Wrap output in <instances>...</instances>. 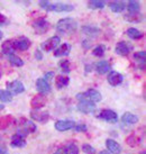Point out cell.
<instances>
[{
  "label": "cell",
  "mask_w": 146,
  "mask_h": 154,
  "mask_svg": "<svg viewBox=\"0 0 146 154\" xmlns=\"http://www.w3.org/2000/svg\"><path fill=\"white\" fill-rule=\"evenodd\" d=\"M78 28V22L74 18H63L60 19L56 24V30L57 33L62 35H71L73 34Z\"/></svg>",
  "instance_id": "obj_1"
},
{
  "label": "cell",
  "mask_w": 146,
  "mask_h": 154,
  "mask_svg": "<svg viewBox=\"0 0 146 154\" xmlns=\"http://www.w3.org/2000/svg\"><path fill=\"white\" fill-rule=\"evenodd\" d=\"M37 129L36 125L30 122V120L26 119V118H20L17 123V134L20 136L25 137L30 133H34Z\"/></svg>",
  "instance_id": "obj_2"
},
{
  "label": "cell",
  "mask_w": 146,
  "mask_h": 154,
  "mask_svg": "<svg viewBox=\"0 0 146 154\" xmlns=\"http://www.w3.org/2000/svg\"><path fill=\"white\" fill-rule=\"evenodd\" d=\"M77 99H79L80 101H91V103H99L101 101L102 96L99 92L98 90L96 89H89L84 91V92H80L77 94Z\"/></svg>",
  "instance_id": "obj_3"
},
{
  "label": "cell",
  "mask_w": 146,
  "mask_h": 154,
  "mask_svg": "<svg viewBox=\"0 0 146 154\" xmlns=\"http://www.w3.org/2000/svg\"><path fill=\"white\" fill-rule=\"evenodd\" d=\"M32 26L34 28L35 33L38 35L45 34L50 29V27H51L50 23L45 18H37V19H35L34 22H33V24H32Z\"/></svg>",
  "instance_id": "obj_4"
},
{
  "label": "cell",
  "mask_w": 146,
  "mask_h": 154,
  "mask_svg": "<svg viewBox=\"0 0 146 154\" xmlns=\"http://www.w3.org/2000/svg\"><path fill=\"white\" fill-rule=\"evenodd\" d=\"M60 42H61V38L59 36H52V37L46 39L45 42H43V44L41 45V47H42V50L45 52L53 51V50L57 48V46L60 45Z\"/></svg>",
  "instance_id": "obj_5"
},
{
  "label": "cell",
  "mask_w": 146,
  "mask_h": 154,
  "mask_svg": "<svg viewBox=\"0 0 146 154\" xmlns=\"http://www.w3.org/2000/svg\"><path fill=\"white\" fill-rule=\"evenodd\" d=\"M133 51V45L128 42H118L115 47V52H116V54L120 56H127L130 53V52Z\"/></svg>",
  "instance_id": "obj_6"
},
{
  "label": "cell",
  "mask_w": 146,
  "mask_h": 154,
  "mask_svg": "<svg viewBox=\"0 0 146 154\" xmlns=\"http://www.w3.org/2000/svg\"><path fill=\"white\" fill-rule=\"evenodd\" d=\"M74 10V6L73 5L62 4V2H57V4H51L48 7L47 11H55V13H69Z\"/></svg>",
  "instance_id": "obj_7"
},
{
  "label": "cell",
  "mask_w": 146,
  "mask_h": 154,
  "mask_svg": "<svg viewBox=\"0 0 146 154\" xmlns=\"http://www.w3.org/2000/svg\"><path fill=\"white\" fill-rule=\"evenodd\" d=\"M30 117H32V119L35 120V122H38V123H42V124H45V123H47L48 119H50V114H48V111H41L34 110L30 111Z\"/></svg>",
  "instance_id": "obj_8"
},
{
  "label": "cell",
  "mask_w": 146,
  "mask_h": 154,
  "mask_svg": "<svg viewBox=\"0 0 146 154\" xmlns=\"http://www.w3.org/2000/svg\"><path fill=\"white\" fill-rule=\"evenodd\" d=\"M7 91H9L10 94H23L25 91V87L20 81L18 80H14V81H10L7 83Z\"/></svg>",
  "instance_id": "obj_9"
},
{
  "label": "cell",
  "mask_w": 146,
  "mask_h": 154,
  "mask_svg": "<svg viewBox=\"0 0 146 154\" xmlns=\"http://www.w3.org/2000/svg\"><path fill=\"white\" fill-rule=\"evenodd\" d=\"M100 119L105 120L107 123H116L118 120V115L116 111L111 110V109H105L102 110L98 116Z\"/></svg>",
  "instance_id": "obj_10"
},
{
  "label": "cell",
  "mask_w": 146,
  "mask_h": 154,
  "mask_svg": "<svg viewBox=\"0 0 146 154\" xmlns=\"http://www.w3.org/2000/svg\"><path fill=\"white\" fill-rule=\"evenodd\" d=\"M77 109L82 114H92L97 110V106L91 101H80L78 103Z\"/></svg>",
  "instance_id": "obj_11"
},
{
  "label": "cell",
  "mask_w": 146,
  "mask_h": 154,
  "mask_svg": "<svg viewBox=\"0 0 146 154\" xmlns=\"http://www.w3.org/2000/svg\"><path fill=\"white\" fill-rule=\"evenodd\" d=\"M30 46V41L29 38H27L25 36L23 37H19L18 39H15L14 41V47L15 50H18V51H27Z\"/></svg>",
  "instance_id": "obj_12"
},
{
  "label": "cell",
  "mask_w": 146,
  "mask_h": 154,
  "mask_svg": "<svg viewBox=\"0 0 146 154\" xmlns=\"http://www.w3.org/2000/svg\"><path fill=\"white\" fill-rule=\"evenodd\" d=\"M107 81L109 82L110 86L117 87L123 83V81H124V75L120 74V73L116 72V71H112V72H110L108 74Z\"/></svg>",
  "instance_id": "obj_13"
},
{
  "label": "cell",
  "mask_w": 146,
  "mask_h": 154,
  "mask_svg": "<svg viewBox=\"0 0 146 154\" xmlns=\"http://www.w3.org/2000/svg\"><path fill=\"white\" fill-rule=\"evenodd\" d=\"M75 125H77V123L73 120H57L54 126L59 132H65L69 129H73Z\"/></svg>",
  "instance_id": "obj_14"
},
{
  "label": "cell",
  "mask_w": 146,
  "mask_h": 154,
  "mask_svg": "<svg viewBox=\"0 0 146 154\" xmlns=\"http://www.w3.org/2000/svg\"><path fill=\"white\" fill-rule=\"evenodd\" d=\"M36 89L39 92V94H47L51 91V86L48 82L44 80L43 78H39L36 81Z\"/></svg>",
  "instance_id": "obj_15"
},
{
  "label": "cell",
  "mask_w": 146,
  "mask_h": 154,
  "mask_svg": "<svg viewBox=\"0 0 146 154\" xmlns=\"http://www.w3.org/2000/svg\"><path fill=\"white\" fill-rule=\"evenodd\" d=\"M82 33L87 36H90L92 38H95V37H98L99 34H100V29H99L98 27H96V26H92V25H87V26H83L81 28Z\"/></svg>",
  "instance_id": "obj_16"
},
{
  "label": "cell",
  "mask_w": 146,
  "mask_h": 154,
  "mask_svg": "<svg viewBox=\"0 0 146 154\" xmlns=\"http://www.w3.org/2000/svg\"><path fill=\"white\" fill-rule=\"evenodd\" d=\"M45 103H46V98H45L44 94H37V96H35L34 98L32 99V107L36 109V110L44 107Z\"/></svg>",
  "instance_id": "obj_17"
},
{
  "label": "cell",
  "mask_w": 146,
  "mask_h": 154,
  "mask_svg": "<svg viewBox=\"0 0 146 154\" xmlns=\"http://www.w3.org/2000/svg\"><path fill=\"white\" fill-rule=\"evenodd\" d=\"M106 145H107V149L109 151L108 152H110L112 154H120L121 153V146L117 143L116 141H114L111 138H109L106 141Z\"/></svg>",
  "instance_id": "obj_18"
},
{
  "label": "cell",
  "mask_w": 146,
  "mask_h": 154,
  "mask_svg": "<svg viewBox=\"0 0 146 154\" xmlns=\"http://www.w3.org/2000/svg\"><path fill=\"white\" fill-rule=\"evenodd\" d=\"M70 51H71V45L68 43H63L62 45H60V46L54 51V56H56V57H61V56L69 55Z\"/></svg>",
  "instance_id": "obj_19"
},
{
  "label": "cell",
  "mask_w": 146,
  "mask_h": 154,
  "mask_svg": "<svg viewBox=\"0 0 146 154\" xmlns=\"http://www.w3.org/2000/svg\"><path fill=\"white\" fill-rule=\"evenodd\" d=\"M96 71H97V73H99V74H105V73H107L110 69H111V65H110V63L108 62V61H99L98 63L96 64L95 66Z\"/></svg>",
  "instance_id": "obj_20"
},
{
  "label": "cell",
  "mask_w": 146,
  "mask_h": 154,
  "mask_svg": "<svg viewBox=\"0 0 146 154\" xmlns=\"http://www.w3.org/2000/svg\"><path fill=\"white\" fill-rule=\"evenodd\" d=\"M1 51L4 54L6 55H11V54H15V47H14V41L13 39H8L2 43L1 45Z\"/></svg>",
  "instance_id": "obj_21"
},
{
  "label": "cell",
  "mask_w": 146,
  "mask_h": 154,
  "mask_svg": "<svg viewBox=\"0 0 146 154\" xmlns=\"http://www.w3.org/2000/svg\"><path fill=\"white\" fill-rule=\"evenodd\" d=\"M10 146L11 147H25L26 146V141L25 138L18 134H15L11 137V142H10Z\"/></svg>",
  "instance_id": "obj_22"
},
{
  "label": "cell",
  "mask_w": 146,
  "mask_h": 154,
  "mask_svg": "<svg viewBox=\"0 0 146 154\" xmlns=\"http://www.w3.org/2000/svg\"><path fill=\"white\" fill-rule=\"evenodd\" d=\"M121 122L126 125H134L138 122V117L132 112H125L121 117Z\"/></svg>",
  "instance_id": "obj_23"
},
{
  "label": "cell",
  "mask_w": 146,
  "mask_h": 154,
  "mask_svg": "<svg viewBox=\"0 0 146 154\" xmlns=\"http://www.w3.org/2000/svg\"><path fill=\"white\" fill-rule=\"evenodd\" d=\"M109 8L114 13H123L126 8V4L124 1H111L109 2Z\"/></svg>",
  "instance_id": "obj_24"
},
{
  "label": "cell",
  "mask_w": 146,
  "mask_h": 154,
  "mask_svg": "<svg viewBox=\"0 0 146 154\" xmlns=\"http://www.w3.org/2000/svg\"><path fill=\"white\" fill-rule=\"evenodd\" d=\"M126 35L128 36L130 39H141L143 37V33L141 30H138L137 28H128L126 30Z\"/></svg>",
  "instance_id": "obj_25"
},
{
  "label": "cell",
  "mask_w": 146,
  "mask_h": 154,
  "mask_svg": "<svg viewBox=\"0 0 146 154\" xmlns=\"http://www.w3.org/2000/svg\"><path fill=\"white\" fill-rule=\"evenodd\" d=\"M69 83H70L69 77H65V75H59V77H56L55 85H56V87H57V89H63V88H65Z\"/></svg>",
  "instance_id": "obj_26"
},
{
  "label": "cell",
  "mask_w": 146,
  "mask_h": 154,
  "mask_svg": "<svg viewBox=\"0 0 146 154\" xmlns=\"http://www.w3.org/2000/svg\"><path fill=\"white\" fill-rule=\"evenodd\" d=\"M126 8L128 9L130 14H137L139 11V9H141V4L136 0H132V1H128Z\"/></svg>",
  "instance_id": "obj_27"
},
{
  "label": "cell",
  "mask_w": 146,
  "mask_h": 154,
  "mask_svg": "<svg viewBox=\"0 0 146 154\" xmlns=\"http://www.w3.org/2000/svg\"><path fill=\"white\" fill-rule=\"evenodd\" d=\"M106 6V1L102 0H90L88 1V8L90 9H102Z\"/></svg>",
  "instance_id": "obj_28"
},
{
  "label": "cell",
  "mask_w": 146,
  "mask_h": 154,
  "mask_svg": "<svg viewBox=\"0 0 146 154\" xmlns=\"http://www.w3.org/2000/svg\"><path fill=\"white\" fill-rule=\"evenodd\" d=\"M8 61H9V63L13 65V66H18V68H19V66H23V65H24V61H23L19 56L15 55V54L9 55Z\"/></svg>",
  "instance_id": "obj_29"
},
{
  "label": "cell",
  "mask_w": 146,
  "mask_h": 154,
  "mask_svg": "<svg viewBox=\"0 0 146 154\" xmlns=\"http://www.w3.org/2000/svg\"><path fill=\"white\" fill-rule=\"evenodd\" d=\"M13 100V94L7 90L0 89V101L2 103H10Z\"/></svg>",
  "instance_id": "obj_30"
},
{
  "label": "cell",
  "mask_w": 146,
  "mask_h": 154,
  "mask_svg": "<svg viewBox=\"0 0 146 154\" xmlns=\"http://www.w3.org/2000/svg\"><path fill=\"white\" fill-rule=\"evenodd\" d=\"M143 16L142 14H128V15H126L125 18H126V20H128L130 23H139L141 20L143 19Z\"/></svg>",
  "instance_id": "obj_31"
},
{
  "label": "cell",
  "mask_w": 146,
  "mask_h": 154,
  "mask_svg": "<svg viewBox=\"0 0 146 154\" xmlns=\"http://www.w3.org/2000/svg\"><path fill=\"white\" fill-rule=\"evenodd\" d=\"M105 52H106V46L105 45H98V46H96L93 48V51H92V54L97 57H102L105 55Z\"/></svg>",
  "instance_id": "obj_32"
},
{
  "label": "cell",
  "mask_w": 146,
  "mask_h": 154,
  "mask_svg": "<svg viewBox=\"0 0 146 154\" xmlns=\"http://www.w3.org/2000/svg\"><path fill=\"white\" fill-rule=\"evenodd\" d=\"M59 68L61 69V71L63 73H69L71 71L69 60H61L59 62Z\"/></svg>",
  "instance_id": "obj_33"
},
{
  "label": "cell",
  "mask_w": 146,
  "mask_h": 154,
  "mask_svg": "<svg viewBox=\"0 0 146 154\" xmlns=\"http://www.w3.org/2000/svg\"><path fill=\"white\" fill-rule=\"evenodd\" d=\"M145 59H146V53L144 51L137 52V53L134 54V60L136 61V62H138V63H143L144 64Z\"/></svg>",
  "instance_id": "obj_34"
},
{
  "label": "cell",
  "mask_w": 146,
  "mask_h": 154,
  "mask_svg": "<svg viewBox=\"0 0 146 154\" xmlns=\"http://www.w3.org/2000/svg\"><path fill=\"white\" fill-rule=\"evenodd\" d=\"M65 149H66V153L68 154H79V149L74 143L69 144Z\"/></svg>",
  "instance_id": "obj_35"
},
{
  "label": "cell",
  "mask_w": 146,
  "mask_h": 154,
  "mask_svg": "<svg viewBox=\"0 0 146 154\" xmlns=\"http://www.w3.org/2000/svg\"><path fill=\"white\" fill-rule=\"evenodd\" d=\"M82 150L86 154H96V149L90 144H83L82 145Z\"/></svg>",
  "instance_id": "obj_36"
},
{
  "label": "cell",
  "mask_w": 146,
  "mask_h": 154,
  "mask_svg": "<svg viewBox=\"0 0 146 154\" xmlns=\"http://www.w3.org/2000/svg\"><path fill=\"white\" fill-rule=\"evenodd\" d=\"M74 131L75 132H86L87 131V125L86 124H78L74 126Z\"/></svg>",
  "instance_id": "obj_37"
},
{
  "label": "cell",
  "mask_w": 146,
  "mask_h": 154,
  "mask_svg": "<svg viewBox=\"0 0 146 154\" xmlns=\"http://www.w3.org/2000/svg\"><path fill=\"white\" fill-rule=\"evenodd\" d=\"M135 140H138V138H136L134 135H133V136H129L128 138H127V144H128V145H130V146L137 145L138 143H136V142H135Z\"/></svg>",
  "instance_id": "obj_38"
},
{
  "label": "cell",
  "mask_w": 146,
  "mask_h": 154,
  "mask_svg": "<svg viewBox=\"0 0 146 154\" xmlns=\"http://www.w3.org/2000/svg\"><path fill=\"white\" fill-rule=\"evenodd\" d=\"M53 77H54V72L53 71H51V72H47L45 73V75H44V80L46 82H48L50 83V81H52V79H53Z\"/></svg>",
  "instance_id": "obj_39"
},
{
  "label": "cell",
  "mask_w": 146,
  "mask_h": 154,
  "mask_svg": "<svg viewBox=\"0 0 146 154\" xmlns=\"http://www.w3.org/2000/svg\"><path fill=\"white\" fill-rule=\"evenodd\" d=\"M38 5L41 6V8L45 9L46 11H47L48 7H50V5H51V2H48V1H46V0H42V1H39Z\"/></svg>",
  "instance_id": "obj_40"
},
{
  "label": "cell",
  "mask_w": 146,
  "mask_h": 154,
  "mask_svg": "<svg viewBox=\"0 0 146 154\" xmlns=\"http://www.w3.org/2000/svg\"><path fill=\"white\" fill-rule=\"evenodd\" d=\"M35 57H36V60L41 61L43 59V54H42V51L41 50H36L35 51Z\"/></svg>",
  "instance_id": "obj_41"
},
{
  "label": "cell",
  "mask_w": 146,
  "mask_h": 154,
  "mask_svg": "<svg viewBox=\"0 0 146 154\" xmlns=\"http://www.w3.org/2000/svg\"><path fill=\"white\" fill-rule=\"evenodd\" d=\"M82 47H83V48H90V47H91V42H90V41H87V39H84V41L82 42Z\"/></svg>",
  "instance_id": "obj_42"
},
{
  "label": "cell",
  "mask_w": 146,
  "mask_h": 154,
  "mask_svg": "<svg viewBox=\"0 0 146 154\" xmlns=\"http://www.w3.org/2000/svg\"><path fill=\"white\" fill-rule=\"evenodd\" d=\"M54 154H68V153H66V149L65 147H60V149H57V151Z\"/></svg>",
  "instance_id": "obj_43"
},
{
  "label": "cell",
  "mask_w": 146,
  "mask_h": 154,
  "mask_svg": "<svg viewBox=\"0 0 146 154\" xmlns=\"http://www.w3.org/2000/svg\"><path fill=\"white\" fill-rule=\"evenodd\" d=\"M6 20H7V19H6V17H5L2 14L0 13V25H4L5 23H6Z\"/></svg>",
  "instance_id": "obj_44"
},
{
  "label": "cell",
  "mask_w": 146,
  "mask_h": 154,
  "mask_svg": "<svg viewBox=\"0 0 146 154\" xmlns=\"http://www.w3.org/2000/svg\"><path fill=\"white\" fill-rule=\"evenodd\" d=\"M0 154H9L8 151L6 150V149H2V147H0Z\"/></svg>",
  "instance_id": "obj_45"
},
{
  "label": "cell",
  "mask_w": 146,
  "mask_h": 154,
  "mask_svg": "<svg viewBox=\"0 0 146 154\" xmlns=\"http://www.w3.org/2000/svg\"><path fill=\"white\" fill-rule=\"evenodd\" d=\"M99 154H110V153H109L108 151L105 150V151H101V152H100V153H99Z\"/></svg>",
  "instance_id": "obj_46"
},
{
  "label": "cell",
  "mask_w": 146,
  "mask_h": 154,
  "mask_svg": "<svg viewBox=\"0 0 146 154\" xmlns=\"http://www.w3.org/2000/svg\"><path fill=\"white\" fill-rule=\"evenodd\" d=\"M2 36H4V35H2V32H1V30H0V41H1V39H2Z\"/></svg>",
  "instance_id": "obj_47"
},
{
  "label": "cell",
  "mask_w": 146,
  "mask_h": 154,
  "mask_svg": "<svg viewBox=\"0 0 146 154\" xmlns=\"http://www.w3.org/2000/svg\"><path fill=\"white\" fill-rule=\"evenodd\" d=\"M5 108V106L4 105H1V103H0V110H2V109H4Z\"/></svg>",
  "instance_id": "obj_48"
},
{
  "label": "cell",
  "mask_w": 146,
  "mask_h": 154,
  "mask_svg": "<svg viewBox=\"0 0 146 154\" xmlns=\"http://www.w3.org/2000/svg\"><path fill=\"white\" fill-rule=\"evenodd\" d=\"M141 154H146V153H145V151H143V152H142Z\"/></svg>",
  "instance_id": "obj_49"
},
{
  "label": "cell",
  "mask_w": 146,
  "mask_h": 154,
  "mask_svg": "<svg viewBox=\"0 0 146 154\" xmlns=\"http://www.w3.org/2000/svg\"><path fill=\"white\" fill-rule=\"evenodd\" d=\"M0 78H1V71H0Z\"/></svg>",
  "instance_id": "obj_50"
}]
</instances>
